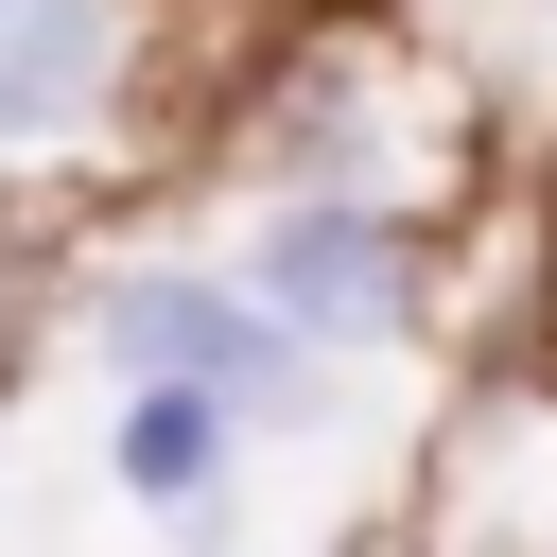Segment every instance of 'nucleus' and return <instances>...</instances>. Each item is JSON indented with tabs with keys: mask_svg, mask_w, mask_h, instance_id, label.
Instances as JSON below:
<instances>
[{
	"mask_svg": "<svg viewBox=\"0 0 557 557\" xmlns=\"http://www.w3.org/2000/svg\"><path fill=\"white\" fill-rule=\"evenodd\" d=\"M244 278H261L278 331H383V313H400V244H383L366 209H278Z\"/></svg>",
	"mask_w": 557,
	"mask_h": 557,
	"instance_id": "obj_2",
	"label": "nucleus"
},
{
	"mask_svg": "<svg viewBox=\"0 0 557 557\" xmlns=\"http://www.w3.org/2000/svg\"><path fill=\"white\" fill-rule=\"evenodd\" d=\"M209 453H226V400H209V383H139V400H122V487H139V505H191Z\"/></svg>",
	"mask_w": 557,
	"mask_h": 557,
	"instance_id": "obj_4",
	"label": "nucleus"
},
{
	"mask_svg": "<svg viewBox=\"0 0 557 557\" xmlns=\"http://www.w3.org/2000/svg\"><path fill=\"white\" fill-rule=\"evenodd\" d=\"M104 87V0H0V139H52Z\"/></svg>",
	"mask_w": 557,
	"mask_h": 557,
	"instance_id": "obj_3",
	"label": "nucleus"
},
{
	"mask_svg": "<svg viewBox=\"0 0 557 557\" xmlns=\"http://www.w3.org/2000/svg\"><path fill=\"white\" fill-rule=\"evenodd\" d=\"M104 348H122V383L278 400V313H244V296H209V278H139V296H104Z\"/></svg>",
	"mask_w": 557,
	"mask_h": 557,
	"instance_id": "obj_1",
	"label": "nucleus"
}]
</instances>
